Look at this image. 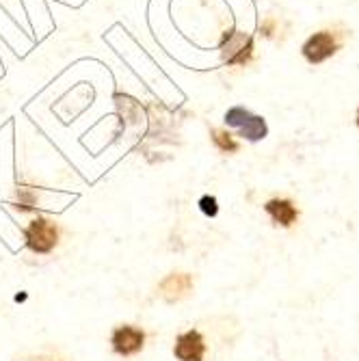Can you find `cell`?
<instances>
[{"label": "cell", "instance_id": "9c48e42d", "mask_svg": "<svg viewBox=\"0 0 359 361\" xmlns=\"http://www.w3.org/2000/svg\"><path fill=\"white\" fill-rule=\"evenodd\" d=\"M214 143L219 145L221 152H236L238 149V143L232 139V135L223 133V130H214Z\"/></svg>", "mask_w": 359, "mask_h": 361}, {"label": "cell", "instance_id": "277c9868", "mask_svg": "<svg viewBox=\"0 0 359 361\" xmlns=\"http://www.w3.org/2000/svg\"><path fill=\"white\" fill-rule=\"evenodd\" d=\"M204 353H206V346H204V340L197 331H188V334L178 338L176 355L182 361H202Z\"/></svg>", "mask_w": 359, "mask_h": 361}, {"label": "cell", "instance_id": "7c38bea8", "mask_svg": "<svg viewBox=\"0 0 359 361\" xmlns=\"http://www.w3.org/2000/svg\"><path fill=\"white\" fill-rule=\"evenodd\" d=\"M357 126H359V113H357Z\"/></svg>", "mask_w": 359, "mask_h": 361}, {"label": "cell", "instance_id": "30bf717a", "mask_svg": "<svg viewBox=\"0 0 359 361\" xmlns=\"http://www.w3.org/2000/svg\"><path fill=\"white\" fill-rule=\"evenodd\" d=\"M247 117H249V113L245 111V109H241V106H236V109H232L230 113L225 115V121L230 123V126H243L245 121H247Z\"/></svg>", "mask_w": 359, "mask_h": 361}, {"label": "cell", "instance_id": "5b68a950", "mask_svg": "<svg viewBox=\"0 0 359 361\" xmlns=\"http://www.w3.org/2000/svg\"><path fill=\"white\" fill-rule=\"evenodd\" d=\"M113 346L121 355H133L143 346V331L135 329V326H119L113 334Z\"/></svg>", "mask_w": 359, "mask_h": 361}, {"label": "cell", "instance_id": "ba28073f", "mask_svg": "<svg viewBox=\"0 0 359 361\" xmlns=\"http://www.w3.org/2000/svg\"><path fill=\"white\" fill-rule=\"evenodd\" d=\"M241 133H243V137H247L251 141H257V139H262L267 135V123H264L262 117L249 115L247 121L241 126Z\"/></svg>", "mask_w": 359, "mask_h": 361}, {"label": "cell", "instance_id": "3957f363", "mask_svg": "<svg viewBox=\"0 0 359 361\" xmlns=\"http://www.w3.org/2000/svg\"><path fill=\"white\" fill-rule=\"evenodd\" d=\"M338 50V42L336 37L331 35L329 30H320L316 32V35H312L305 46H303V56L310 61V63H322V61H327L331 54H336Z\"/></svg>", "mask_w": 359, "mask_h": 361}, {"label": "cell", "instance_id": "7a4b0ae2", "mask_svg": "<svg viewBox=\"0 0 359 361\" xmlns=\"http://www.w3.org/2000/svg\"><path fill=\"white\" fill-rule=\"evenodd\" d=\"M28 247L37 253H48L56 245V229L46 219H35L26 229Z\"/></svg>", "mask_w": 359, "mask_h": 361}, {"label": "cell", "instance_id": "52a82bcc", "mask_svg": "<svg viewBox=\"0 0 359 361\" xmlns=\"http://www.w3.org/2000/svg\"><path fill=\"white\" fill-rule=\"evenodd\" d=\"M188 288H190L188 275H171L165 283H162V292H165V297H167L169 301L180 299Z\"/></svg>", "mask_w": 359, "mask_h": 361}, {"label": "cell", "instance_id": "8fae6325", "mask_svg": "<svg viewBox=\"0 0 359 361\" xmlns=\"http://www.w3.org/2000/svg\"><path fill=\"white\" fill-rule=\"evenodd\" d=\"M200 206H202V210L206 212V214H210V216H214L217 214V200L214 197H204V200L200 202Z\"/></svg>", "mask_w": 359, "mask_h": 361}, {"label": "cell", "instance_id": "8992f818", "mask_svg": "<svg viewBox=\"0 0 359 361\" xmlns=\"http://www.w3.org/2000/svg\"><path fill=\"white\" fill-rule=\"evenodd\" d=\"M267 212L277 221V223H281V225H292L297 221V208L292 206V202H288V200H273V202H269L267 204Z\"/></svg>", "mask_w": 359, "mask_h": 361}, {"label": "cell", "instance_id": "6da1fadb", "mask_svg": "<svg viewBox=\"0 0 359 361\" xmlns=\"http://www.w3.org/2000/svg\"><path fill=\"white\" fill-rule=\"evenodd\" d=\"M221 52H223V61L225 63H230V65H245L251 59V52H253L251 37L245 35V32H241V30H230L223 37Z\"/></svg>", "mask_w": 359, "mask_h": 361}]
</instances>
